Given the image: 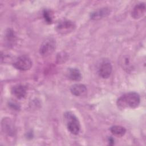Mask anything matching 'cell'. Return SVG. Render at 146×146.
<instances>
[{
    "label": "cell",
    "instance_id": "obj_1",
    "mask_svg": "<svg viewBox=\"0 0 146 146\" xmlns=\"http://www.w3.org/2000/svg\"><path fill=\"white\" fill-rule=\"evenodd\" d=\"M140 102L139 95L135 92H129L119 97L116 102L117 107L120 110L135 108L138 107Z\"/></svg>",
    "mask_w": 146,
    "mask_h": 146
},
{
    "label": "cell",
    "instance_id": "obj_2",
    "mask_svg": "<svg viewBox=\"0 0 146 146\" xmlns=\"http://www.w3.org/2000/svg\"><path fill=\"white\" fill-rule=\"evenodd\" d=\"M68 130L74 135H78L80 131V125L78 118L71 112H66L64 114Z\"/></svg>",
    "mask_w": 146,
    "mask_h": 146
},
{
    "label": "cell",
    "instance_id": "obj_3",
    "mask_svg": "<svg viewBox=\"0 0 146 146\" xmlns=\"http://www.w3.org/2000/svg\"><path fill=\"white\" fill-rule=\"evenodd\" d=\"M33 65L31 59L27 55L18 57L13 63V66L21 71H27L31 68Z\"/></svg>",
    "mask_w": 146,
    "mask_h": 146
},
{
    "label": "cell",
    "instance_id": "obj_4",
    "mask_svg": "<svg viewBox=\"0 0 146 146\" xmlns=\"http://www.w3.org/2000/svg\"><path fill=\"white\" fill-rule=\"evenodd\" d=\"M56 47L55 40L53 38H48L44 40L40 46L39 52L43 56H47L51 55Z\"/></svg>",
    "mask_w": 146,
    "mask_h": 146
},
{
    "label": "cell",
    "instance_id": "obj_5",
    "mask_svg": "<svg viewBox=\"0 0 146 146\" xmlns=\"http://www.w3.org/2000/svg\"><path fill=\"white\" fill-rule=\"evenodd\" d=\"M75 28V23L69 20L60 22L56 26V30L60 34H67L71 33Z\"/></svg>",
    "mask_w": 146,
    "mask_h": 146
},
{
    "label": "cell",
    "instance_id": "obj_6",
    "mask_svg": "<svg viewBox=\"0 0 146 146\" xmlns=\"http://www.w3.org/2000/svg\"><path fill=\"white\" fill-rule=\"evenodd\" d=\"M112 71V66L111 62L107 59H104L99 65L98 73L102 78L107 79L110 76Z\"/></svg>",
    "mask_w": 146,
    "mask_h": 146
},
{
    "label": "cell",
    "instance_id": "obj_7",
    "mask_svg": "<svg viewBox=\"0 0 146 146\" xmlns=\"http://www.w3.org/2000/svg\"><path fill=\"white\" fill-rule=\"evenodd\" d=\"M2 130L4 133L8 136H14L15 133V128L12 121L10 118H3L1 122Z\"/></svg>",
    "mask_w": 146,
    "mask_h": 146
},
{
    "label": "cell",
    "instance_id": "obj_8",
    "mask_svg": "<svg viewBox=\"0 0 146 146\" xmlns=\"http://www.w3.org/2000/svg\"><path fill=\"white\" fill-rule=\"evenodd\" d=\"M11 93L18 99L24 98L27 94V87L22 84L15 85L12 87Z\"/></svg>",
    "mask_w": 146,
    "mask_h": 146
},
{
    "label": "cell",
    "instance_id": "obj_9",
    "mask_svg": "<svg viewBox=\"0 0 146 146\" xmlns=\"http://www.w3.org/2000/svg\"><path fill=\"white\" fill-rule=\"evenodd\" d=\"M145 12V5L144 3L137 4L133 9L131 15L133 19H138L142 17Z\"/></svg>",
    "mask_w": 146,
    "mask_h": 146
},
{
    "label": "cell",
    "instance_id": "obj_10",
    "mask_svg": "<svg viewBox=\"0 0 146 146\" xmlns=\"http://www.w3.org/2000/svg\"><path fill=\"white\" fill-rule=\"evenodd\" d=\"M111 10L108 7H103L97 10L94 11L92 13H91L90 17L92 19L94 20H98L100 19H102L104 17H106L110 14Z\"/></svg>",
    "mask_w": 146,
    "mask_h": 146
},
{
    "label": "cell",
    "instance_id": "obj_11",
    "mask_svg": "<svg viewBox=\"0 0 146 146\" xmlns=\"http://www.w3.org/2000/svg\"><path fill=\"white\" fill-rule=\"evenodd\" d=\"M87 88L83 84H75L71 87V94L76 96H84L87 94Z\"/></svg>",
    "mask_w": 146,
    "mask_h": 146
},
{
    "label": "cell",
    "instance_id": "obj_12",
    "mask_svg": "<svg viewBox=\"0 0 146 146\" xmlns=\"http://www.w3.org/2000/svg\"><path fill=\"white\" fill-rule=\"evenodd\" d=\"M68 77L72 80L79 81L82 79V75L78 68H71L68 70Z\"/></svg>",
    "mask_w": 146,
    "mask_h": 146
},
{
    "label": "cell",
    "instance_id": "obj_13",
    "mask_svg": "<svg viewBox=\"0 0 146 146\" xmlns=\"http://www.w3.org/2000/svg\"><path fill=\"white\" fill-rule=\"evenodd\" d=\"M110 131L115 136L121 137L124 135L126 129L124 127L120 125H113L110 128Z\"/></svg>",
    "mask_w": 146,
    "mask_h": 146
},
{
    "label": "cell",
    "instance_id": "obj_14",
    "mask_svg": "<svg viewBox=\"0 0 146 146\" xmlns=\"http://www.w3.org/2000/svg\"><path fill=\"white\" fill-rule=\"evenodd\" d=\"M6 42H7L9 46H11L15 42L16 36L14 33V31L11 29H8L5 35Z\"/></svg>",
    "mask_w": 146,
    "mask_h": 146
},
{
    "label": "cell",
    "instance_id": "obj_15",
    "mask_svg": "<svg viewBox=\"0 0 146 146\" xmlns=\"http://www.w3.org/2000/svg\"><path fill=\"white\" fill-rule=\"evenodd\" d=\"M43 17L45 19V21H46V22H47L48 23H51L52 22V14L51 13V12L48 10H44L43 11Z\"/></svg>",
    "mask_w": 146,
    "mask_h": 146
}]
</instances>
